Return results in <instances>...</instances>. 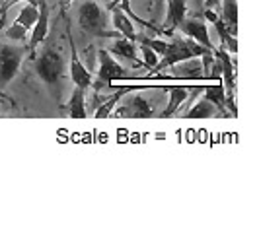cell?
I'll list each match as a JSON object with an SVG mask.
<instances>
[{"label":"cell","mask_w":259,"mask_h":233,"mask_svg":"<svg viewBox=\"0 0 259 233\" xmlns=\"http://www.w3.org/2000/svg\"><path fill=\"white\" fill-rule=\"evenodd\" d=\"M35 74L45 84V88L49 90L51 97L55 101H61L63 95V84H65L66 76V66L65 56L61 49H57L55 45H47L43 52L35 59Z\"/></svg>","instance_id":"cell-1"},{"label":"cell","mask_w":259,"mask_h":233,"mask_svg":"<svg viewBox=\"0 0 259 233\" xmlns=\"http://www.w3.org/2000/svg\"><path fill=\"white\" fill-rule=\"evenodd\" d=\"M78 26L92 39H117L121 33L111 26L109 14L96 0H82L78 8Z\"/></svg>","instance_id":"cell-2"},{"label":"cell","mask_w":259,"mask_h":233,"mask_svg":"<svg viewBox=\"0 0 259 233\" xmlns=\"http://www.w3.org/2000/svg\"><path fill=\"white\" fill-rule=\"evenodd\" d=\"M210 49L207 47H203V45H199L197 41L193 39H180L176 37V35H171L169 39V49L168 52L162 56V61L158 63V65L152 68L156 72H162V70H166V68H171V66H178L180 63L183 61H187V59H193V56H203L205 52H208Z\"/></svg>","instance_id":"cell-3"},{"label":"cell","mask_w":259,"mask_h":233,"mask_svg":"<svg viewBox=\"0 0 259 233\" xmlns=\"http://www.w3.org/2000/svg\"><path fill=\"white\" fill-rule=\"evenodd\" d=\"M27 52L29 49L24 43L22 45H10V43L0 45V93L16 78Z\"/></svg>","instance_id":"cell-4"},{"label":"cell","mask_w":259,"mask_h":233,"mask_svg":"<svg viewBox=\"0 0 259 233\" xmlns=\"http://www.w3.org/2000/svg\"><path fill=\"white\" fill-rule=\"evenodd\" d=\"M127 78L125 68L113 59V54L105 49H98V78L96 82H92V88L96 91L109 88L113 84V80Z\"/></svg>","instance_id":"cell-5"},{"label":"cell","mask_w":259,"mask_h":233,"mask_svg":"<svg viewBox=\"0 0 259 233\" xmlns=\"http://www.w3.org/2000/svg\"><path fill=\"white\" fill-rule=\"evenodd\" d=\"M123 105L113 109L111 116H129V119H150L154 116V107L150 105V101L144 97L143 93H131L127 91L123 97Z\"/></svg>","instance_id":"cell-6"},{"label":"cell","mask_w":259,"mask_h":233,"mask_svg":"<svg viewBox=\"0 0 259 233\" xmlns=\"http://www.w3.org/2000/svg\"><path fill=\"white\" fill-rule=\"evenodd\" d=\"M66 37H68V43H70V65H68L70 78H72L74 86L88 90V88H92L94 76H92L90 70L84 66V63L78 59L76 45H74V39H72V33H70V24H66Z\"/></svg>","instance_id":"cell-7"},{"label":"cell","mask_w":259,"mask_h":233,"mask_svg":"<svg viewBox=\"0 0 259 233\" xmlns=\"http://www.w3.org/2000/svg\"><path fill=\"white\" fill-rule=\"evenodd\" d=\"M37 22L33 24L31 31H29L31 37H29V43H27V49H29L31 54L35 52V49L45 41L47 33H49V4H47V0H37Z\"/></svg>","instance_id":"cell-8"},{"label":"cell","mask_w":259,"mask_h":233,"mask_svg":"<svg viewBox=\"0 0 259 233\" xmlns=\"http://www.w3.org/2000/svg\"><path fill=\"white\" fill-rule=\"evenodd\" d=\"M178 29L182 31L185 37L197 41L199 45L207 47V49H210V51L214 49V47H212V43H210V39H208V29H207V24H205V20H203V18H199V16H195V18H187V16H185V20L180 24Z\"/></svg>","instance_id":"cell-9"},{"label":"cell","mask_w":259,"mask_h":233,"mask_svg":"<svg viewBox=\"0 0 259 233\" xmlns=\"http://www.w3.org/2000/svg\"><path fill=\"white\" fill-rule=\"evenodd\" d=\"M187 16V0H168V16H166V22H164V35L171 37L174 31L180 27L183 20Z\"/></svg>","instance_id":"cell-10"},{"label":"cell","mask_w":259,"mask_h":233,"mask_svg":"<svg viewBox=\"0 0 259 233\" xmlns=\"http://www.w3.org/2000/svg\"><path fill=\"white\" fill-rule=\"evenodd\" d=\"M111 26L115 27L117 31L123 35V37H127L129 41H135L137 43V39H139V33L135 31V26H133V20H131L127 14L121 10V6L113 2L111 4Z\"/></svg>","instance_id":"cell-11"},{"label":"cell","mask_w":259,"mask_h":233,"mask_svg":"<svg viewBox=\"0 0 259 233\" xmlns=\"http://www.w3.org/2000/svg\"><path fill=\"white\" fill-rule=\"evenodd\" d=\"M109 52L119 56L121 61H127L129 65L133 66H144L141 61H139V54H137V43L135 41H129L127 37H117L115 43L109 47Z\"/></svg>","instance_id":"cell-12"},{"label":"cell","mask_w":259,"mask_h":233,"mask_svg":"<svg viewBox=\"0 0 259 233\" xmlns=\"http://www.w3.org/2000/svg\"><path fill=\"white\" fill-rule=\"evenodd\" d=\"M84 88H74L70 93V99L65 105H61V111L66 116H74V119H86L88 116V109H86V95H84Z\"/></svg>","instance_id":"cell-13"},{"label":"cell","mask_w":259,"mask_h":233,"mask_svg":"<svg viewBox=\"0 0 259 233\" xmlns=\"http://www.w3.org/2000/svg\"><path fill=\"white\" fill-rule=\"evenodd\" d=\"M189 91L191 90H187V88H171V90H168L169 101H168V105H166V109L160 113V116H162V119H168V116L176 115V113L180 111V107L189 99Z\"/></svg>","instance_id":"cell-14"},{"label":"cell","mask_w":259,"mask_h":233,"mask_svg":"<svg viewBox=\"0 0 259 233\" xmlns=\"http://www.w3.org/2000/svg\"><path fill=\"white\" fill-rule=\"evenodd\" d=\"M221 18L224 20L226 27L230 29L234 37L238 35V2L236 0H222L221 4Z\"/></svg>","instance_id":"cell-15"},{"label":"cell","mask_w":259,"mask_h":233,"mask_svg":"<svg viewBox=\"0 0 259 233\" xmlns=\"http://www.w3.org/2000/svg\"><path fill=\"white\" fill-rule=\"evenodd\" d=\"M203 93L210 103L214 105L222 116H228V109H226V90L224 86H207L203 88Z\"/></svg>","instance_id":"cell-16"},{"label":"cell","mask_w":259,"mask_h":233,"mask_svg":"<svg viewBox=\"0 0 259 233\" xmlns=\"http://www.w3.org/2000/svg\"><path fill=\"white\" fill-rule=\"evenodd\" d=\"M187 119H205V116H222L221 111L208 101L207 97H201L197 103L187 111Z\"/></svg>","instance_id":"cell-17"},{"label":"cell","mask_w":259,"mask_h":233,"mask_svg":"<svg viewBox=\"0 0 259 233\" xmlns=\"http://www.w3.org/2000/svg\"><path fill=\"white\" fill-rule=\"evenodd\" d=\"M212 24H214L217 31H219V35H221V39H222V49H226L230 54H236V52H238V41H236V37L230 33V29L226 27L224 20L219 16V18H217Z\"/></svg>","instance_id":"cell-18"},{"label":"cell","mask_w":259,"mask_h":233,"mask_svg":"<svg viewBox=\"0 0 259 233\" xmlns=\"http://www.w3.org/2000/svg\"><path fill=\"white\" fill-rule=\"evenodd\" d=\"M127 91H131L129 88H125V90H119L115 91L113 95H109V97H105L102 103L98 105V109L94 111V115L98 116V119H105V116H111V113H113V109H115V105L121 101V97L127 93Z\"/></svg>","instance_id":"cell-19"},{"label":"cell","mask_w":259,"mask_h":233,"mask_svg":"<svg viewBox=\"0 0 259 233\" xmlns=\"http://www.w3.org/2000/svg\"><path fill=\"white\" fill-rule=\"evenodd\" d=\"M37 16H39V10H37V4L33 6V4H26L24 8H22V12L20 16L14 20V24H18V26H22L24 29L27 31H31V27L33 24L37 22Z\"/></svg>","instance_id":"cell-20"},{"label":"cell","mask_w":259,"mask_h":233,"mask_svg":"<svg viewBox=\"0 0 259 233\" xmlns=\"http://www.w3.org/2000/svg\"><path fill=\"white\" fill-rule=\"evenodd\" d=\"M137 43H144V45L150 47L158 56H164L169 49V41H166V39H150V37H144V35H139Z\"/></svg>","instance_id":"cell-21"},{"label":"cell","mask_w":259,"mask_h":233,"mask_svg":"<svg viewBox=\"0 0 259 233\" xmlns=\"http://www.w3.org/2000/svg\"><path fill=\"white\" fill-rule=\"evenodd\" d=\"M139 45H141V52H143V59H144L143 65L146 66V68H154V66L158 65V54H156L150 47H146L144 43H139Z\"/></svg>","instance_id":"cell-22"},{"label":"cell","mask_w":259,"mask_h":233,"mask_svg":"<svg viewBox=\"0 0 259 233\" xmlns=\"http://www.w3.org/2000/svg\"><path fill=\"white\" fill-rule=\"evenodd\" d=\"M18 2H26V4H37V0H4L2 2V6H0V16H6L8 14V10L12 8L14 4H18Z\"/></svg>","instance_id":"cell-23"},{"label":"cell","mask_w":259,"mask_h":233,"mask_svg":"<svg viewBox=\"0 0 259 233\" xmlns=\"http://www.w3.org/2000/svg\"><path fill=\"white\" fill-rule=\"evenodd\" d=\"M70 2H72V0H61V6H63V10H66V6H68Z\"/></svg>","instance_id":"cell-24"},{"label":"cell","mask_w":259,"mask_h":233,"mask_svg":"<svg viewBox=\"0 0 259 233\" xmlns=\"http://www.w3.org/2000/svg\"><path fill=\"white\" fill-rule=\"evenodd\" d=\"M0 95H2V93H0Z\"/></svg>","instance_id":"cell-25"}]
</instances>
